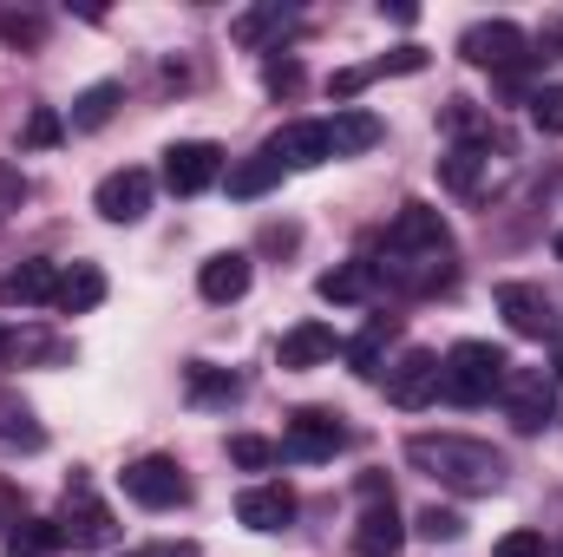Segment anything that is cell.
<instances>
[{
  "label": "cell",
  "mask_w": 563,
  "mask_h": 557,
  "mask_svg": "<svg viewBox=\"0 0 563 557\" xmlns=\"http://www.w3.org/2000/svg\"><path fill=\"white\" fill-rule=\"evenodd\" d=\"M407 466L426 472L432 485L459 492V499H492L505 485V452L485 446V439H465V433H413L407 439Z\"/></svg>",
  "instance_id": "2"
},
{
  "label": "cell",
  "mask_w": 563,
  "mask_h": 557,
  "mask_svg": "<svg viewBox=\"0 0 563 557\" xmlns=\"http://www.w3.org/2000/svg\"><path fill=\"white\" fill-rule=\"evenodd\" d=\"M223 177V151L210 139H177L164 151V190L170 197H203Z\"/></svg>",
  "instance_id": "9"
},
{
  "label": "cell",
  "mask_w": 563,
  "mask_h": 557,
  "mask_svg": "<svg viewBox=\"0 0 563 557\" xmlns=\"http://www.w3.org/2000/svg\"><path fill=\"white\" fill-rule=\"evenodd\" d=\"M59 139H66V119H59L53 106H33V112H26V151H53Z\"/></svg>",
  "instance_id": "34"
},
{
  "label": "cell",
  "mask_w": 563,
  "mask_h": 557,
  "mask_svg": "<svg viewBox=\"0 0 563 557\" xmlns=\"http://www.w3.org/2000/svg\"><path fill=\"white\" fill-rule=\"evenodd\" d=\"M263 79H269V92H301V66H295V59H269V66H263Z\"/></svg>",
  "instance_id": "39"
},
{
  "label": "cell",
  "mask_w": 563,
  "mask_h": 557,
  "mask_svg": "<svg viewBox=\"0 0 563 557\" xmlns=\"http://www.w3.org/2000/svg\"><path fill=\"white\" fill-rule=\"evenodd\" d=\"M20 512H26V505H20V485L0 472V532H13V525H20Z\"/></svg>",
  "instance_id": "40"
},
{
  "label": "cell",
  "mask_w": 563,
  "mask_h": 557,
  "mask_svg": "<svg viewBox=\"0 0 563 557\" xmlns=\"http://www.w3.org/2000/svg\"><path fill=\"white\" fill-rule=\"evenodd\" d=\"M558 263H563V230H558Z\"/></svg>",
  "instance_id": "44"
},
{
  "label": "cell",
  "mask_w": 563,
  "mask_h": 557,
  "mask_svg": "<svg viewBox=\"0 0 563 557\" xmlns=\"http://www.w3.org/2000/svg\"><path fill=\"white\" fill-rule=\"evenodd\" d=\"M263 151L276 157L282 171H314V164L334 157V139H328V119H295V125H282Z\"/></svg>",
  "instance_id": "13"
},
{
  "label": "cell",
  "mask_w": 563,
  "mask_h": 557,
  "mask_svg": "<svg viewBox=\"0 0 563 557\" xmlns=\"http://www.w3.org/2000/svg\"><path fill=\"white\" fill-rule=\"evenodd\" d=\"M459 59L465 66H485V73H525V26L518 20H472L459 33Z\"/></svg>",
  "instance_id": "4"
},
{
  "label": "cell",
  "mask_w": 563,
  "mask_h": 557,
  "mask_svg": "<svg viewBox=\"0 0 563 557\" xmlns=\"http://www.w3.org/2000/svg\"><path fill=\"white\" fill-rule=\"evenodd\" d=\"M485 177H492V144H452V151L439 157V184H445L452 197H478Z\"/></svg>",
  "instance_id": "17"
},
{
  "label": "cell",
  "mask_w": 563,
  "mask_h": 557,
  "mask_svg": "<svg viewBox=\"0 0 563 557\" xmlns=\"http://www.w3.org/2000/svg\"><path fill=\"white\" fill-rule=\"evenodd\" d=\"M492 557H544V532H505Z\"/></svg>",
  "instance_id": "38"
},
{
  "label": "cell",
  "mask_w": 563,
  "mask_h": 557,
  "mask_svg": "<svg viewBox=\"0 0 563 557\" xmlns=\"http://www.w3.org/2000/svg\"><path fill=\"white\" fill-rule=\"evenodd\" d=\"M367 73H374V79H387V73H426V53L420 46H394V53H380Z\"/></svg>",
  "instance_id": "35"
},
{
  "label": "cell",
  "mask_w": 563,
  "mask_h": 557,
  "mask_svg": "<svg viewBox=\"0 0 563 557\" xmlns=\"http://www.w3.org/2000/svg\"><path fill=\"white\" fill-rule=\"evenodd\" d=\"M0 446L7 452H40L46 446V426L33 419V407L20 394H0Z\"/></svg>",
  "instance_id": "26"
},
{
  "label": "cell",
  "mask_w": 563,
  "mask_h": 557,
  "mask_svg": "<svg viewBox=\"0 0 563 557\" xmlns=\"http://www.w3.org/2000/svg\"><path fill=\"white\" fill-rule=\"evenodd\" d=\"M7 557H20V551H7Z\"/></svg>",
  "instance_id": "45"
},
{
  "label": "cell",
  "mask_w": 563,
  "mask_h": 557,
  "mask_svg": "<svg viewBox=\"0 0 563 557\" xmlns=\"http://www.w3.org/2000/svg\"><path fill=\"white\" fill-rule=\"evenodd\" d=\"M439 125H445L459 144H492V119H485L472 99H452V106H439Z\"/></svg>",
  "instance_id": "30"
},
{
  "label": "cell",
  "mask_w": 563,
  "mask_h": 557,
  "mask_svg": "<svg viewBox=\"0 0 563 557\" xmlns=\"http://www.w3.org/2000/svg\"><path fill=\"white\" fill-rule=\"evenodd\" d=\"M263 243H269V250H295V230H288V223H269Z\"/></svg>",
  "instance_id": "42"
},
{
  "label": "cell",
  "mask_w": 563,
  "mask_h": 557,
  "mask_svg": "<svg viewBox=\"0 0 563 557\" xmlns=\"http://www.w3.org/2000/svg\"><path fill=\"white\" fill-rule=\"evenodd\" d=\"M59 295V270L53 263H20L0 276V308H46Z\"/></svg>",
  "instance_id": "19"
},
{
  "label": "cell",
  "mask_w": 563,
  "mask_h": 557,
  "mask_svg": "<svg viewBox=\"0 0 563 557\" xmlns=\"http://www.w3.org/2000/svg\"><path fill=\"white\" fill-rule=\"evenodd\" d=\"M40 13H0V40H13V46H40Z\"/></svg>",
  "instance_id": "36"
},
{
  "label": "cell",
  "mask_w": 563,
  "mask_h": 557,
  "mask_svg": "<svg viewBox=\"0 0 563 557\" xmlns=\"http://www.w3.org/2000/svg\"><path fill=\"white\" fill-rule=\"evenodd\" d=\"M276 459H282L276 439H256V433H236L230 439V466H243V472H269Z\"/></svg>",
  "instance_id": "31"
},
{
  "label": "cell",
  "mask_w": 563,
  "mask_h": 557,
  "mask_svg": "<svg viewBox=\"0 0 563 557\" xmlns=\"http://www.w3.org/2000/svg\"><path fill=\"white\" fill-rule=\"evenodd\" d=\"M334 354H341V341H334L328 321H295V328L276 341V368H288V374H301V368H328Z\"/></svg>",
  "instance_id": "14"
},
{
  "label": "cell",
  "mask_w": 563,
  "mask_h": 557,
  "mask_svg": "<svg viewBox=\"0 0 563 557\" xmlns=\"http://www.w3.org/2000/svg\"><path fill=\"white\" fill-rule=\"evenodd\" d=\"M387 401L400 407V414H420L439 401V354L432 348H407L394 368H387Z\"/></svg>",
  "instance_id": "11"
},
{
  "label": "cell",
  "mask_w": 563,
  "mask_h": 557,
  "mask_svg": "<svg viewBox=\"0 0 563 557\" xmlns=\"http://www.w3.org/2000/svg\"><path fill=\"white\" fill-rule=\"evenodd\" d=\"M119 106H125V86H119V79H99V86H86V92L73 99L66 132H106V125L119 119Z\"/></svg>",
  "instance_id": "22"
},
{
  "label": "cell",
  "mask_w": 563,
  "mask_h": 557,
  "mask_svg": "<svg viewBox=\"0 0 563 557\" xmlns=\"http://www.w3.org/2000/svg\"><path fill=\"white\" fill-rule=\"evenodd\" d=\"M282 184V164L269 151H256V157H243V164H230V197L236 204H256V197H269Z\"/></svg>",
  "instance_id": "28"
},
{
  "label": "cell",
  "mask_w": 563,
  "mask_h": 557,
  "mask_svg": "<svg viewBox=\"0 0 563 557\" xmlns=\"http://www.w3.org/2000/svg\"><path fill=\"white\" fill-rule=\"evenodd\" d=\"M498 315H505V328L511 335H525V341H551L558 335V302L538 288V282H498Z\"/></svg>",
  "instance_id": "10"
},
{
  "label": "cell",
  "mask_w": 563,
  "mask_h": 557,
  "mask_svg": "<svg viewBox=\"0 0 563 557\" xmlns=\"http://www.w3.org/2000/svg\"><path fill=\"white\" fill-rule=\"evenodd\" d=\"M374 288H380V270H374V256L334 263L328 276L314 282V295H321V302H334V308H347V302H374Z\"/></svg>",
  "instance_id": "18"
},
{
  "label": "cell",
  "mask_w": 563,
  "mask_h": 557,
  "mask_svg": "<svg viewBox=\"0 0 563 557\" xmlns=\"http://www.w3.org/2000/svg\"><path fill=\"white\" fill-rule=\"evenodd\" d=\"M413 532L432 538V545H452V538H465V518H459L452 505H426L420 518H413Z\"/></svg>",
  "instance_id": "32"
},
{
  "label": "cell",
  "mask_w": 563,
  "mask_h": 557,
  "mask_svg": "<svg viewBox=\"0 0 563 557\" xmlns=\"http://www.w3.org/2000/svg\"><path fill=\"white\" fill-rule=\"evenodd\" d=\"M400 335V315H374L354 341H341V354H347V368L361 374V381H380V354H387V341Z\"/></svg>",
  "instance_id": "21"
},
{
  "label": "cell",
  "mask_w": 563,
  "mask_h": 557,
  "mask_svg": "<svg viewBox=\"0 0 563 557\" xmlns=\"http://www.w3.org/2000/svg\"><path fill=\"white\" fill-rule=\"evenodd\" d=\"M505 374H511V361H505L492 341H459V348L439 354V401H452V407H485V401L505 387Z\"/></svg>",
  "instance_id": "3"
},
{
  "label": "cell",
  "mask_w": 563,
  "mask_h": 557,
  "mask_svg": "<svg viewBox=\"0 0 563 557\" xmlns=\"http://www.w3.org/2000/svg\"><path fill=\"white\" fill-rule=\"evenodd\" d=\"M498 394H505V414H511L518 433H544V426L558 419V387H551L544 368H511Z\"/></svg>",
  "instance_id": "7"
},
{
  "label": "cell",
  "mask_w": 563,
  "mask_h": 557,
  "mask_svg": "<svg viewBox=\"0 0 563 557\" xmlns=\"http://www.w3.org/2000/svg\"><path fill=\"white\" fill-rule=\"evenodd\" d=\"M341 446H347V426H341V414H328V407H301V414H288V433H282V459L321 466V459H334Z\"/></svg>",
  "instance_id": "8"
},
{
  "label": "cell",
  "mask_w": 563,
  "mask_h": 557,
  "mask_svg": "<svg viewBox=\"0 0 563 557\" xmlns=\"http://www.w3.org/2000/svg\"><path fill=\"white\" fill-rule=\"evenodd\" d=\"M151 171H139V164H125V171H112L99 190H92V210L106 217V223H139L144 210H151Z\"/></svg>",
  "instance_id": "12"
},
{
  "label": "cell",
  "mask_w": 563,
  "mask_h": 557,
  "mask_svg": "<svg viewBox=\"0 0 563 557\" xmlns=\"http://www.w3.org/2000/svg\"><path fill=\"white\" fill-rule=\"evenodd\" d=\"M531 125L544 139H563V86H538L531 92Z\"/></svg>",
  "instance_id": "33"
},
{
  "label": "cell",
  "mask_w": 563,
  "mask_h": 557,
  "mask_svg": "<svg viewBox=\"0 0 563 557\" xmlns=\"http://www.w3.org/2000/svg\"><path fill=\"white\" fill-rule=\"evenodd\" d=\"M328 139H334V157H361V151L380 144V119L361 112V106H341V112L328 119Z\"/></svg>",
  "instance_id": "25"
},
{
  "label": "cell",
  "mask_w": 563,
  "mask_h": 557,
  "mask_svg": "<svg viewBox=\"0 0 563 557\" xmlns=\"http://www.w3.org/2000/svg\"><path fill=\"white\" fill-rule=\"evenodd\" d=\"M59 538H66L73 551H106V545L119 538L112 505H106L86 479H73V485H66V505H59Z\"/></svg>",
  "instance_id": "5"
},
{
  "label": "cell",
  "mask_w": 563,
  "mask_h": 557,
  "mask_svg": "<svg viewBox=\"0 0 563 557\" xmlns=\"http://www.w3.org/2000/svg\"><path fill=\"white\" fill-rule=\"evenodd\" d=\"M288 20H295V13H288L282 0H269V7H250V13H236V20H230V40H236V46H269V40H282V33H288Z\"/></svg>",
  "instance_id": "27"
},
{
  "label": "cell",
  "mask_w": 563,
  "mask_h": 557,
  "mask_svg": "<svg viewBox=\"0 0 563 557\" xmlns=\"http://www.w3.org/2000/svg\"><path fill=\"white\" fill-rule=\"evenodd\" d=\"M119 485H125V499H132V505H144V512H170V505H184V499H190L184 466H177V459H164V452H144V459H132V466L119 472Z\"/></svg>",
  "instance_id": "6"
},
{
  "label": "cell",
  "mask_w": 563,
  "mask_h": 557,
  "mask_svg": "<svg viewBox=\"0 0 563 557\" xmlns=\"http://www.w3.org/2000/svg\"><path fill=\"white\" fill-rule=\"evenodd\" d=\"M236 518H243L250 532H288V525H295V492H288L282 479L243 485V499H236Z\"/></svg>",
  "instance_id": "16"
},
{
  "label": "cell",
  "mask_w": 563,
  "mask_h": 557,
  "mask_svg": "<svg viewBox=\"0 0 563 557\" xmlns=\"http://www.w3.org/2000/svg\"><path fill=\"white\" fill-rule=\"evenodd\" d=\"M374 270H380L387 288H400V295H439V288H452V276H459V250H452L445 217L426 210V204H407V210L387 223L380 263H374Z\"/></svg>",
  "instance_id": "1"
},
{
  "label": "cell",
  "mask_w": 563,
  "mask_h": 557,
  "mask_svg": "<svg viewBox=\"0 0 563 557\" xmlns=\"http://www.w3.org/2000/svg\"><path fill=\"white\" fill-rule=\"evenodd\" d=\"M99 302H106V270H99V263H73V270L59 276V295H53L59 315H92Z\"/></svg>",
  "instance_id": "24"
},
{
  "label": "cell",
  "mask_w": 563,
  "mask_h": 557,
  "mask_svg": "<svg viewBox=\"0 0 563 557\" xmlns=\"http://www.w3.org/2000/svg\"><path fill=\"white\" fill-rule=\"evenodd\" d=\"M26 197H33V184H26V177H20V171H13V164L0 157V217H13V210H20Z\"/></svg>",
  "instance_id": "37"
},
{
  "label": "cell",
  "mask_w": 563,
  "mask_h": 557,
  "mask_svg": "<svg viewBox=\"0 0 563 557\" xmlns=\"http://www.w3.org/2000/svg\"><path fill=\"white\" fill-rule=\"evenodd\" d=\"M0 361H7V368H20V361L59 368V361H73V348L53 341V335H33V328H0Z\"/></svg>",
  "instance_id": "23"
},
{
  "label": "cell",
  "mask_w": 563,
  "mask_h": 557,
  "mask_svg": "<svg viewBox=\"0 0 563 557\" xmlns=\"http://www.w3.org/2000/svg\"><path fill=\"white\" fill-rule=\"evenodd\" d=\"M400 551H407V525H400L394 499H374L354 518V557H400Z\"/></svg>",
  "instance_id": "15"
},
{
  "label": "cell",
  "mask_w": 563,
  "mask_h": 557,
  "mask_svg": "<svg viewBox=\"0 0 563 557\" xmlns=\"http://www.w3.org/2000/svg\"><path fill=\"white\" fill-rule=\"evenodd\" d=\"M551 341H558V381H563V321H558V335H551Z\"/></svg>",
  "instance_id": "43"
},
{
  "label": "cell",
  "mask_w": 563,
  "mask_h": 557,
  "mask_svg": "<svg viewBox=\"0 0 563 557\" xmlns=\"http://www.w3.org/2000/svg\"><path fill=\"white\" fill-rule=\"evenodd\" d=\"M197 288H203V302H243L250 295V256L243 250H217L197 270Z\"/></svg>",
  "instance_id": "20"
},
{
  "label": "cell",
  "mask_w": 563,
  "mask_h": 557,
  "mask_svg": "<svg viewBox=\"0 0 563 557\" xmlns=\"http://www.w3.org/2000/svg\"><path fill=\"white\" fill-rule=\"evenodd\" d=\"M139 557H197V545H190V538H157V545H144Z\"/></svg>",
  "instance_id": "41"
},
{
  "label": "cell",
  "mask_w": 563,
  "mask_h": 557,
  "mask_svg": "<svg viewBox=\"0 0 563 557\" xmlns=\"http://www.w3.org/2000/svg\"><path fill=\"white\" fill-rule=\"evenodd\" d=\"M184 381H190V401H217V407H230V401H243V381H236L230 368H210V361H190V368H184Z\"/></svg>",
  "instance_id": "29"
}]
</instances>
